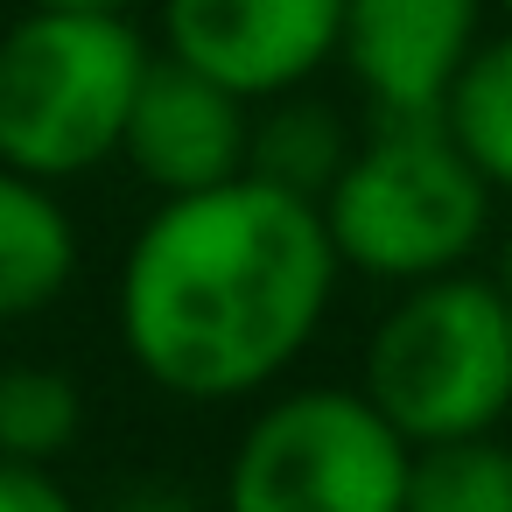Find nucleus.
Instances as JSON below:
<instances>
[{
	"instance_id": "nucleus-10",
	"label": "nucleus",
	"mask_w": 512,
	"mask_h": 512,
	"mask_svg": "<svg viewBox=\"0 0 512 512\" xmlns=\"http://www.w3.org/2000/svg\"><path fill=\"white\" fill-rule=\"evenodd\" d=\"M351 155V134L344 120L323 106V99H295V92H274V106L253 120L246 134V176L260 183H281L295 197H323L337 183Z\"/></svg>"
},
{
	"instance_id": "nucleus-1",
	"label": "nucleus",
	"mask_w": 512,
	"mask_h": 512,
	"mask_svg": "<svg viewBox=\"0 0 512 512\" xmlns=\"http://www.w3.org/2000/svg\"><path fill=\"white\" fill-rule=\"evenodd\" d=\"M337 288L316 197L260 176L162 197L120 267L127 358L176 400H239L281 379Z\"/></svg>"
},
{
	"instance_id": "nucleus-5",
	"label": "nucleus",
	"mask_w": 512,
	"mask_h": 512,
	"mask_svg": "<svg viewBox=\"0 0 512 512\" xmlns=\"http://www.w3.org/2000/svg\"><path fill=\"white\" fill-rule=\"evenodd\" d=\"M414 442L358 386H302L253 414L225 498L239 512H400Z\"/></svg>"
},
{
	"instance_id": "nucleus-4",
	"label": "nucleus",
	"mask_w": 512,
	"mask_h": 512,
	"mask_svg": "<svg viewBox=\"0 0 512 512\" xmlns=\"http://www.w3.org/2000/svg\"><path fill=\"white\" fill-rule=\"evenodd\" d=\"M365 393L407 442L477 435L512 414V302L498 281L442 267L372 323Z\"/></svg>"
},
{
	"instance_id": "nucleus-16",
	"label": "nucleus",
	"mask_w": 512,
	"mask_h": 512,
	"mask_svg": "<svg viewBox=\"0 0 512 512\" xmlns=\"http://www.w3.org/2000/svg\"><path fill=\"white\" fill-rule=\"evenodd\" d=\"M498 288H505V302H512V232H505V253H498Z\"/></svg>"
},
{
	"instance_id": "nucleus-17",
	"label": "nucleus",
	"mask_w": 512,
	"mask_h": 512,
	"mask_svg": "<svg viewBox=\"0 0 512 512\" xmlns=\"http://www.w3.org/2000/svg\"><path fill=\"white\" fill-rule=\"evenodd\" d=\"M491 8H505V15H512V0H491Z\"/></svg>"
},
{
	"instance_id": "nucleus-14",
	"label": "nucleus",
	"mask_w": 512,
	"mask_h": 512,
	"mask_svg": "<svg viewBox=\"0 0 512 512\" xmlns=\"http://www.w3.org/2000/svg\"><path fill=\"white\" fill-rule=\"evenodd\" d=\"M64 505H71V491L50 477V463L0 449V512H64Z\"/></svg>"
},
{
	"instance_id": "nucleus-15",
	"label": "nucleus",
	"mask_w": 512,
	"mask_h": 512,
	"mask_svg": "<svg viewBox=\"0 0 512 512\" xmlns=\"http://www.w3.org/2000/svg\"><path fill=\"white\" fill-rule=\"evenodd\" d=\"M43 8H85V15H127L134 0H43Z\"/></svg>"
},
{
	"instance_id": "nucleus-9",
	"label": "nucleus",
	"mask_w": 512,
	"mask_h": 512,
	"mask_svg": "<svg viewBox=\"0 0 512 512\" xmlns=\"http://www.w3.org/2000/svg\"><path fill=\"white\" fill-rule=\"evenodd\" d=\"M78 274V232L71 211L50 197L43 176H22L0 162V323H22L50 309Z\"/></svg>"
},
{
	"instance_id": "nucleus-6",
	"label": "nucleus",
	"mask_w": 512,
	"mask_h": 512,
	"mask_svg": "<svg viewBox=\"0 0 512 512\" xmlns=\"http://www.w3.org/2000/svg\"><path fill=\"white\" fill-rule=\"evenodd\" d=\"M337 29L344 0H162L169 50L239 99L309 85L337 57Z\"/></svg>"
},
{
	"instance_id": "nucleus-7",
	"label": "nucleus",
	"mask_w": 512,
	"mask_h": 512,
	"mask_svg": "<svg viewBox=\"0 0 512 512\" xmlns=\"http://www.w3.org/2000/svg\"><path fill=\"white\" fill-rule=\"evenodd\" d=\"M253 99H239L232 85H218L211 71L169 57H148L127 127H120V155L134 162V176L162 197L183 190H211L246 176V134H253Z\"/></svg>"
},
{
	"instance_id": "nucleus-12",
	"label": "nucleus",
	"mask_w": 512,
	"mask_h": 512,
	"mask_svg": "<svg viewBox=\"0 0 512 512\" xmlns=\"http://www.w3.org/2000/svg\"><path fill=\"white\" fill-rule=\"evenodd\" d=\"M407 505L414 512H512V442H498V428L414 442Z\"/></svg>"
},
{
	"instance_id": "nucleus-2",
	"label": "nucleus",
	"mask_w": 512,
	"mask_h": 512,
	"mask_svg": "<svg viewBox=\"0 0 512 512\" xmlns=\"http://www.w3.org/2000/svg\"><path fill=\"white\" fill-rule=\"evenodd\" d=\"M337 267L379 281H421L463 267L491 218V183L470 169L442 113H379L316 197Z\"/></svg>"
},
{
	"instance_id": "nucleus-11",
	"label": "nucleus",
	"mask_w": 512,
	"mask_h": 512,
	"mask_svg": "<svg viewBox=\"0 0 512 512\" xmlns=\"http://www.w3.org/2000/svg\"><path fill=\"white\" fill-rule=\"evenodd\" d=\"M442 127L491 190H512V36L477 43L442 92Z\"/></svg>"
},
{
	"instance_id": "nucleus-3",
	"label": "nucleus",
	"mask_w": 512,
	"mask_h": 512,
	"mask_svg": "<svg viewBox=\"0 0 512 512\" xmlns=\"http://www.w3.org/2000/svg\"><path fill=\"white\" fill-rule=\"evenodd\" d=\"M148 43L127 15L43 8L0 36V162L64 183L120 155Z\"/></svg>"
},
{
	"instance_id": "nucleus-13",
	"label": "nucleus",
	"mask_w": 512,
	"mask_h": 512,
	"mask_svg": "<svg viewBox=\"0 0 512 512\" xmlns=\"http://www.w3.org/2000/svg\"><path fill=\"white\" fill-rule=\"evenodd\" d=\"M85 428V400L64 372L50 365H8L0 372V449L29 456V463H57Z\"/></svg>"
},
{
	"instance_id": "nucleus-8",
	"label": "nucleus",
	"mask_w": 512,
	"mask_h": 512,
	"mask_svg": "<svg viewBox=\"0 0 512 512\" xmlns=\"http://www.w3.org/2000/svg\"><path fill=\"white\" fill-rule=\"evenodd\" d=\"M477 15L484 0H344L337 57L365 85L372 113H435L477 50Z\"/></svg>"
}]
</instances>
